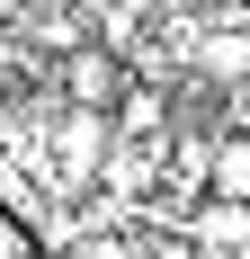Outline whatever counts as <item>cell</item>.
<instances>
[{
  "label": "cell",
  "mask_w": 250,
  "mask_h": 259,
  "mask_svg": "<svg viewBox=\"0 0 250 259\" xmlns=\"http://www.w3.org/2000/svg\"><path fill=\"white\" fill-rule=\"evenodd\" d=\"M45 152H54V188H63V197H90V188H99V161H107V116L63 107V125L45 134Z\"/></svg>",
  "instance_id": "cell-1"
},
{
  "label": "cell",
  "mask_w": 250,
  "mask_h": 259,
  "mask_svg": "<svg viewBox=\"0 0 250 259\" xmlns=\"http://www.w3.org/2000/svg\"><path fill=\"white\" fill-rule=\"evenodd\" d=\"M125 54L116 45H99V36H90V45H72L63 54V99L72 107H90V116H107V107H116V90H125Z\"/></svg>",
  "instance_id": "cell-2"
},
{
  "label": "cell",
  "mask_w": 250,
  "mask_h": 259,
  "mask_svg": "<svg viewBox=\"0 0 250 259\" xmlns=\"http://www.w3.org/2000/svg\"><path fill=\"white\" fill-rule=\"evenodd\" d=\"M188 233V259H250V206H224V197H197L179 214Z\"/></svg>",
  "instance_id": "cell-3"
},
{
  "label": "cell",
  "mask_w": 250,
  "mask_h": 259,
  "mask_svg": "<svg viewBox=\"0 0 250 259\" xmlns=\"http://www.w3.org/2000/svg\"><path fill=\"white\" fill-rule=\"evenodd\" d=\"M107 134H116V143H161V134H170V90H161V80H125L116 107H107Z\"/></svg>",
  "instance_id": "cell-4"
},
{
  "label": "cell",
  "mask_w": 250,
  "mask_h": 259,
  "mask_svg": "<svg viewBox=\"0 0 250 259\" xmlns=\"http://www.w3.org/2000/svg\"><path fill=\"white\" fill-rule=\"evenodd\" d=\"M197 80L250 90V27H205V36H197Z\"/></svg>",
  "instance_id": "cell-5"
},
{
  "label": "cell",
  "mask_w": 250,
  "mask_h": 259,
  "mask_svg": "<svg viewBox=\"0 0 250 259\" xmlns=\"http://www.w3.org/2000/svg\"><path fill=\"white\" fill-rule=\"evenodd\" d=\"M205 197L250 206V125H224V134H215V152H205Z\"/></svg>",
  "instance_id": "cell-6"
},
{
  "label": "cell",
  "mask_w": 250,
  "mask_h": 259,
  "mask_svg": "<svg viewBox=\"0 0 250 259\" xmlns=\"http://www.w3.org/2000/svg\"><path fill=\"white\" fill-rule=\"evenodd\" d=\"M0 259H36V241H27L18 214H0Z\"/></svg>",
  "instance_id": "cell-7"
}]
</instances>
